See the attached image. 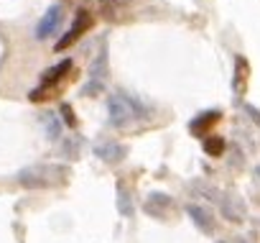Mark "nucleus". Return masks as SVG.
I'll use <instances>...</instances> for the list:
<instances>
[{"instance_id":"nucleus-4","label":"nucleus","mask_w":260,"mask_h":243,"mask_svg":"<svg viewBox=\"0 0 260 243\" xmlns=\"http://www.w3.org/2000/svg\"><path fill=\"white\" fill-rule=\"evenodd\" d=\"M92 26H94V18H92V13H89L87 8H79V11H77V16H74V23H72V29H69V31H67V34H64L59 41H56V46H54V49H56V51H64V49H69V46H72V44H77V41H79V39H82V36H84V34H87Z\"/></svg>"},{"instance_id":"nucleus-17","label":"nucleus","mask_w":260,"mask_h":243,"mask_svg":"<svg viewBox=\"0 0 260 243\" xmlns=\"http://www.w3.org/2000/svg\"><path fill=\"white\" fill-rule=\"evenodd\" d=\"M59 113H61V118H64V123H67L69 128H77V115H74V110H72V105H69V102H61Z\"/></svg>"},{"instance_id":"nucleus-11","label":"nucleus","mask_w":260,"mask_h":243,"mask_svg":"<svg viewBox=\"0 0 260 243\" xmlns=\"http://www.w3.org/2000/svg\"><path fill=\"white\" fill-rule=\"evenodd\" d=\"M247 79H250V64L245 57H235V79H232V90L237 97L245 95L247 90Z\"/></svg>"},{"instance_id":"nucleus-10","label":"nucleus","mask_w":260,"mask_h":243,"mask_svg":"<svg viewBox=\"0 0 260 243\" xmlns=\"http://www.w3.org/2000/svg\"><path fill=\"white\" fill-rule=\"evenodd\" d=\"M69 69H72V59H61L59 64H54L41 74V87H59V82L69 74Z\"/></svg>"},{"instance_id":"nucleus-14","label":"nucleus","mask_w":260,"mask_h":243,"mask_svg":"<svg viewBox=\"0 0 260 243\" xmlns=\"http://www.w3.org/2000/svg\"><path fill=\"white\" fill-rule=\"evenodd\" d=\"M202 146H204V151H207L209 156H222V154H224L227 141H224L222 136H204Z\"/></svg>"},{"instance_id":"nucleus-6","label":"nucleus","mask_w":260,"mask_h":243,"mask_svg":"<svg viewBox=\"0 0 260 243\" xmlns=\"http://www.w3.org/2000/svg\"><path fill=\"white\" fill-rule=\"evenodd\" d=\"M64 21V11H61V6H51L46 13H44V18L39 21V26H36V39H49L56 29H59V23Z\"/></svg>"},{"instance_id":"nucleus-2","label":"nucleus","mask_w":260,"mask_h":243,"mask_svg":"<svg viewBox=\"0 0 260 243\" xmlns=\"http://www.w3.org/2000/svg\"><path fill=\"white\" fill-rule=\"evenodd\" d=\"M107 115H110V123L115 128H125V126L133 123V120L143 118L146 115V107L136 97H130L125 92H115L107 100Z\"/></svg>"},{"instance_id":"nucleus-13","label":"nucleus","mask_w":260,"mask_h":243,"mask_svg":"<svg viewBox=\"0 0 260 243\" xmlns=\"http://www.w3.org/2000/svg\"><path fill=\"white\" fill-rule=\"evenodd\" d=\"M117 210H120V215H125V218L133 215V202H130V192L125 190L122 179L117 182Z\"/></svg>"},{"instance_id":"nucleus-15","label":"nucleus","mask_w":260,"mask_h":243,"mask_svg":"<svg viewBox=\"0 0 260 243\" xmlns=\"http://www.w3.org/2000/svg\"><path fill=\"white\" fill-rule=\"evenodd\" d=\"M41 120H44V128H46L49 141H56V139H59V133H61V123L56 120V115H54V113H46Z\"/></svg>"},{"instance_id":"nucleus-5","label":"nucleus","mask_w":260,"mask_h":243,"mask_svg":"<svg viewBox=\"0 0 260 243\" xmlns=\"http://www.w3.org/2000/svg\"><path fill=\"white\" fill-rule=\"evenodd\" d=\"M143 210H146V215H151L156 220H166V215L174 212V197L166 192H151L143 202Z\"/></svg>"},{"instance_id":"nucleus-8","label":"nucleus","mask_w":260,"mask_h":243,"mask_svg":"<svg viewBox=\"0 0 260 243\" xmlns=\"http://www.w3.org/2000/svg\"><path fill=\"white\" fill-rule=\"evenodd\" d=\"M125 154H127L125 146H120L115 141H105V144H97L94 146V156L100 161H105V164H117V161L125 159Z\"/></svg>"},{"instance_id":"nucleus-9","label":"nucleus","mask_w":260,"mask_h":243,"mask_svg":"<svg viewBox=\"0 0 260 243\" xmlns=\"http://www.w3.org/2000/svg\"><path fill=\"white\" fill-rule=\"evenodd\" d=\"M186 212H189V218L194 220V225L202 233H207V235L214 233V218H212V212L207 207H202V205H186Z\"/></svg>"},{"instance_id":"nucleus-3","label":"nucleus","mask_w":260,"mask_h":243,"mask_svg":"<svg viewBox=\"0 0 260 243\" xmlns=\"http://www.w3.org/2000/svg\"><path fill=\"white\" fill-rule=\"evenodd\" d=\"M194 190L202 197H207L209 202H214L227 220H232V223H242L245 220V207H242V202L237 197H232V195H227V192H222L217 187H204V184H197Z\"/></svg>"},{"instance_id":"nucleus-7","label":"nucleus","mask_w":260,"mask_h":243,"mask_svg":"<svg viewBox=\"0 0 260 243\" xmlns=\"http://www.w3.org/2000/svg\"><path fill=\"white\" fill-rule=\"evenodd\" d=\"M219 120H222V113L219 110H207V113H199L194 120H191V123H189V131L194 133V136H207V131L209 128H214L217 123H219Z\"/></svg>"},{"instance_id":"nucleus-1","label":"nucleus","mask_w":260,"mask_h":243,"mask_svg":"<svg viewBox=\"0 0 260 243\" xmlns=\"http://www.w3.org/2000/svg\"><path fill=\"white\" fill-rule=\"evenodd\" d=\"M69 177L72 172L64 164H34L18 172V184L26 190H54L64 187Z\"/></svg>"},{"instance_id":"nucleus-18","label":"nucleus","mask_w":260,"mask_h":243,"mask_svg":"<svg viewBox=\"0 0 260 243\" xmlns=\"http://www.w3.org/2000/svg\"><path fill=\"white\" fill-rule=\"evenodd\" d=\"M219 243H230V240H219Z\"/></svg>"},{"instance_id":"nucleus-16","label":"nucleus","mask_w":260,"mask_h":243,"mask_svg":"<svg viewBox=\"0 0 260 243\" xmlns=\"http://www.w3.org/2000/svg\"><path fill=\"white\" fill-rule=\"evenodd\" d=\"M77 154H79V139H64V144H61V156L69 159V161H74Z\"/></svg>"},{"instance_id":"nucleus-12","label":"nucleus","mask_w":260,"mask_h":243,"mask_svg":"<svg viewBox=\"0 0 260 243\" xmlns=\"http://www.w3.org/2000/svg\"><path fill=\"white\" fill-rule=\"evenodd\" d=\"M89 77H92V82H97V85L105 82V77H107V44L102 46L100 57L94 59V64H92V69H89Z\"/></svg>"}]
</instances>
